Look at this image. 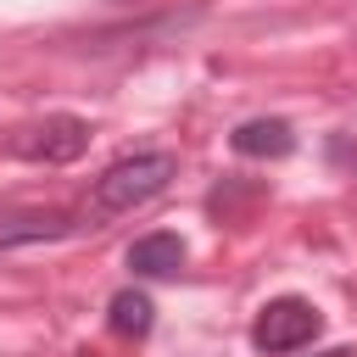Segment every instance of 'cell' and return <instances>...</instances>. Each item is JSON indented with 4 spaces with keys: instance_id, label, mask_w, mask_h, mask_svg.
<instances>
[{
    "instance_id": "cell-1",
    "label": "cell",
    "mask_w": 357,
    "mask_h": 357,
    "mask_svg": "<svg viewBox=\"0 0 357 357\" xmlns=\"http://www.w3.org/2000/svg\"><path fill=\"white\" fill-rule=\"evenodd\" d=\"M173 173H178V162H173L167 151H145V156L112 162V167L95 178V190H89V212H95V218H117V212H134V206L156 201V195L173 184Z\"/></svg>"
},
{
    "instance_id": "cell-2",
    "label": "cell",
    "mask_w": 357,
    "mask_h": 357,
    "mask_svg": "<svg viewBox=\"0 0 357 357\" xmlns=\"http://www.w3.org/2000/svg\"><path fill=\"white\" fill-rule=\"evenodd\" d=\"M318 329H324V312H318L312 301H301V296H279V301H268V307L257 312V324H251V346L268 351V357H290V351L312 346Z\"/></svg>"
},
{
    "instance_id": "cell-3",
    "label": "cell",
    "mask_w": 357,
    "mask_h": 357,
    "mask_svg": "<svg viewBox=\"0 0 357 357\" xmlns=\"http://www.w3.org/2000/svg\"><path fill=\"white\" fill-rule=\"evenodd\" d=\"M84 145H89V128H84L78 117H45V123H33V128H22V134L11 139V151H17V156L45 162V167L78 162V156H84Z\"/></svg>"
},
{
    "instance_id": "cell-4",
    "label": "cell",
    "mask_w": 357,
    "mask_h": 357,
    "mask_svg": "<svg viewBox=\"0 0 357 357\" xmlns=\"http://www.w3.org/2000/svg\"><path fill=\"white\" fill-rule=\"evenodd\" d=\"M61 234H73V218L67 212H0V251L61 240Z\"/></svg>"
},
{
    "instance_id": "cell-5",
    "label": "cell",
    "mask_w": 357,
    "mask_h": 357,
    "mask_svg": "<svg viewBox=\"0 0 357 357\" xmlns=\"http://www.w3.org/2000/svg\"><path fill=\"white\" fill-rule=\"evenodd\" d=\"M128 268H134L139 279H167V273L184 268V240L167 234V229H156V234H145V240L128 245Z\"/></svg>"
},
{
    "instance_id": "cell-6",
    "label": "cell",
    "mask_w": 357,
    "mask_h": 357,
    "mask_svg": "<svg viewBox=\"0 0 357 357\" xmlns=\"http://www.w3.org/2000/svg\"><path fill=\"white\" fill-rule=\"evenodd\" d=\"M234 151L240 156H290L296 151V134L279 117H251V123L234 128Z\"/></svg>"
},
{
    "instance_id": "cell-7",
    "label": "cell",
    "mask_w": 357,
    "mask_h": 357,
    "mask_svg": "<svg viewBox=\"0 0 357 357\" xmlns=\"http://www.w3.org/2000/svg\"><path fill=\"white\" fill-rule=\"evenodd\" d=\"M112 335H123V340L151 335V296H139V290H117V296H112Z\"/></svg>"
},
{
    "instance_id": "cell-8",
    "label": "cell",
    "mask_w": 357,
    "mask_h": 357,
    "mask_svg": "<svg viewBox=\"0 0 357 357\" xmlns=\"http://www.w3.org/2000/svg\"><path fill=\"white\" fill-rule=\"evenodd\" d=\"M318 357H351V351H346V346H329V351H318Z\"/></svg>"
}]
</instances>
